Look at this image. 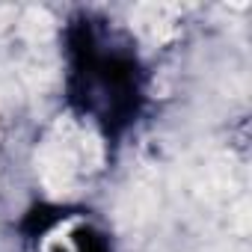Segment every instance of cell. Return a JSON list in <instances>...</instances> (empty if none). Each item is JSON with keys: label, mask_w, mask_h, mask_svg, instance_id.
<instances>
[{"label": "cell", "mask_w": 252, "mask_h": 252, "mask_svg": "<svg viewBox=\"0 0 252 252\" xmlns=\"http://www.w3.org/2000/svg\"><path fill=\"white\" fill-rule=\"evenodd\" d=\"M181 9L175 3H140L131 12V27L149 42H169L178 33Z\"/></svg>", "instance_id": "obj_2"}, {"label": "cell", "mask_w": 252, "mask_h": 252, "mask_svg": "<svg viewBox=\"0 0 252 252\" xmlns=\"http://www.w3.org/2000/svg\"><path fill=\"white\" fill-rule=\"evenodd\" d=\"M18 30H21V36L30 39V42H45V39H51V33H54V18H51L45 9L33 6V9H27V12L21 15Z\"/></svg>", "instance_id": "obj_3"}, {"label": "cell", "mask_w": 252, "mask_h": 252, "mask_svg": "<svg viewBox=\"0 0 252 252\" xmlns=\"http://www.w3.org/2000/svg\"><path fill=\"white\" fill-rule=\"evenodd\" d=\"M98 166H101L98 137L74 125L71 119H60L54 125L36 155L39 178L51 196H68L77 187L80 175L95 172Z\"/></svg>", "instance_id": "obj_1"}]
</instances>
